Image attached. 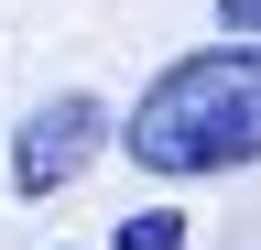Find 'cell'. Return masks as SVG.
I'll list each match as a JSON object with an SVG mask.
<instances>
[{
  "label": "cell",
  "instance_id": "obj_1",
  "mask_svg": "<svg viewBox=\"0 0 261 250\" xmlns=\"http://www.w3.org/2000/svg\"><path fill=\"white\" fill-rule=\"evenodd\" d=\"M120 152L142 174H163V185L261 163V44H196V54H174V66L130 98Z\"/></svg>",
  "mask_w": 261,
  "mask_h": 250
},
{
  "label": "cell",
  "instance_id": "obj_2",
  "mask_svg": "<svg viewBox=\"0 0 261 250\" xmlns=\"http://www.w3.org/2000/svg\"><path fill=\"white\" fill-rule=\"evenodd\" d=\"M109 142H120V120L98 109L87 87L44 98V109H33L22 131H11V196H65V185H76V174H87Z\"/></svg>",
  "mask_w": 261,
  "mask_h": 250
},
{
  "label": "cell",
  "instance_id": "obj_3",
  "mask_svg": "<svg viewBox=\"0 0 261 250\" xmlns=\"http://www.w3.org/2000/svg\"><path fill=\"white\" fill-rule=\"evenodd\" d=\"M120 250H185V217L174 207H130L120 217Z\"/></svg>",
  "mask_w": 261,
  "mask_h": 250
},
{
  "label": "cell",
  "instance_id": "obj_4",
  "mask_svg": "<svg viewBox=\"0 0 261 250\" xmlns=\"http://www.w3.org/2000/svg\"><path fill=\"white\" fill-rule=\"evenodd\" d=\"M218 33L228 44H261V0H218Z\"/></svg>",
  "mask_w": 261,
  "mask_h": 250
}]
</instances>
